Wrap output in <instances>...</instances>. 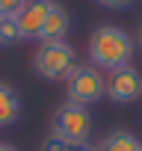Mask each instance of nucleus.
I'll use <instances>...</instances> for the list:
<instances>
[{
	"label": "nucleus",
	"mask_w": 142,
	"mask_h": 151,
	"mask_svg": "<svg viewBox=\"0 0 142 151\" xmlns=\"http://www.w3.org/2000/svg\"><path fill=\"white\" fill-rule=\"evenodd\" d=\"M24 0H0V15H18Z\"/></svg>",
	"instance_id": "12"
},
{
	"label": "nucleus",
	"mask_w": 142,
	"mask_h": 151,
	"mask_svg": "<svg viewBox=\"0 0 142 151\" xmlns=\"http://www.w3.org/2000/svg\"><path fill=\"white\" fill-rule=\"evenodd\" d=\"M74 59H77V53L65 39L62 42H44L33 56V68L42 80H65L71 74V68L77 65Z\"/></svg>",
	"instance_id": "2"
},
{
	"label": "nucleus",
	"mask_w": 142,
	"mask_h": 151,
	"mask_svg": "<svg viewBox=\"0 0 142 151\" xmlns=\"http://www.w3.org/2000/svg\"><path fill=\"white\" fill-rule=\"evenodd\" d=\"M71 151H98V145H92V142H83V145H71Z\"/></svg>",
	"instance_id": "14"
},
{
	"label": "nucleus",
	"mask_w": 142,
	"mask_h": 151,
	"mask_svg": "<svg viewBox=\"0 0 142 151\" xmlns=\"http://www.w3.org/2000/svg\"><path fill=\"white\" fill-rule=\"evenodd\" d=\"M68 27H71L68 12L53 3V9H50V15H47V21H44V27H42V33H39L42 45H44V42H62L65 33H68Z\"/></svg>",
	"instance_id": "7"
},
{
	"label": "nucleus",
	"mask_w": 142,
	"mask_h": 151,
	"mask_svg": "<svg viewBox=\"0 0 142 151\" xmlns=\"http://www.w3.org/2000/svg\"><path fill=\"white\" fill-rule=\"evenodd\" d=\"M98 151H142V142L130 130H113L110 136H104Z\"/></svg>",
	"instance_id": "9"
},
{
	"label": "nucleus",
	"mask_w": 142,
	"mask_h": 151,
	"mask_svg": "<svg viewBox=\"0 0 142 151\" xmlns=\"http://www.w3.org/2000/svg\"><path fill=\"white\" fill-rule=\"evenodd\" d=\"M107 98L113 104H136L142 98V74L139 68L133 65H121L115 71H110V77H107Z\"/></svg>",
	"instance_id": "5"
},
{
	"label": "nucleus",
	"mask_w": 142,
	"mask_h": 151,
	"mask_svg": "<svg viewBox=\"0 0 142 151\" xmlns=\"http://www.w3.org/2000/svg\"><path fill=\"white\" fill-rule=\"evenodd\" d=\"M42 151H71V145H68L65 139H59L56 133H50V136L42 142Z\"/></svg>",
	"instance_id": "11"
},
{
	"label": "nucleus",
	"mask_w": 142,
	"mask_h": 151,
	"mask_svg": "<svg viewBox=\"0 0 142 151\" xmlns=\"http://www.w3.org/2000/svg\"><path fill=\"white\" fill-rule=\"evenodd\" d=\"M136 45L142 47V24H139V36H136Z\"/></svg>",
	"instance_id": "16"
},
{
	"label": "nucleus",
	"mask_w": 142,
	"mask_h": 151,
	"mask_svg": "<svg viewBox=\"0 0 142 151\" xmlns=\"http://www.w3.org/2000/svg\"><path fill=\"white\" fill-rule=\"evenodd\" d=\"M65 89H68V101L89 107L98 98L107 95V77L95 68V65H74L71 74L65 77Z\"/></svg>",
	"instance_id": "3"
},
{
	"label": "nucleus",
	"mask_w": 142,
	"mask_h": 151,
	"mask_svg": "<svg viewBox=\"0 0 142 151\" xmlns=\"http://www.w3.org/2000/svg\"><path fill=\"white\" fill-rule=\"evenodd\" d=\"M50 127H53V133H56L59 139H65L68 145H83V142H89V133H92V116H89L86 107L68 101V104L56 107Z\"/></svg>",
	"instance_id": "4"
},
{
	"label": "nucleus",
	"mask_w": 142,
	"mask_h": 151,
	"mask_svg": "<svg viewBox=\"0 0 142 151\" xmlns=\"http://www.w3.org/2000/svg\"><path fill=\"white\" fill-rule=\"evenodd\" d=\"M0 151H18L15 145H9V142H0Z\"/></svg>",
	"instance_id": "15"
},
{
	"label": "nucleus",
	"mask_w": 142,
	"mask_h": 151,
	"mask_svg": "<svg viewBox=\"0 0 142 151\" xmlns=\"http://www.w3.org/2000/svg\"><path fill=\"white\" fill-rule=\"evenodd\" d=\"M21 119V98L9 83H0V127H12Z\"/></svg>",
	"instance_id": "8"
},
{
	"label": "nucleus",
	"mask_w": 142,
	"mask_h": 151,
	"mask_svg": "<svg viewBox=\"0 0 142 151\" xmlns=\"http://www.w3.org/2000/svg\"><path fill=\"white\" fill-rule=\"evenodd\" d=\"M50 9H53V0H24L15 15L18 27H21V39H39Z\"/></svg>",
	"instance_id": "6"
},
{
	"label": "nucleus",
	"mask_w": 142,
	"mask_h": 151,
	"mask_svg": "<svg viewBox=\"0 0 142 151\" xmlns=\"http://www.w3.org/2000/svg\"><path fill=\"white\" fill-rule=\"evenodd\" d=\"M98 3H101L104 9H130L136 0H98Z\"/></svg>",
	"instance_id": "13"
},
{
	"label": "nucleus",
	"mask_w": 142,
	"mask_h": 151,
	"mask_svg": "<svg viewBox=\"0 0 142 151\" xmlns=\"http://www.w3.org/2000/svg\"><path fill=\"white\" fill-rule=\"evenodd\" d=\"M133 50H136V42L130 39L127 30L115 27V24H104L92 33L89 39V59L92 65L101 71H115L121 65H130L133 59Z\"/></svg>",
	"instance_id": "1"
},
{
	"label": "nucleus",
	"mask_w": 142,
	"mask_h": 151,
	"mask_svg": "<svg viewBox=\"0 0 142 151\" xmlns=\"http://www.w3.org/2000/svg\"><path fill=\"white\" fill-rule=\"evenodd\" d=\"M21 42V27H18V18L15 15H0V45L3 47H12Z\"/></svg>",
	"instance_id": "10"
}]
</instances>
